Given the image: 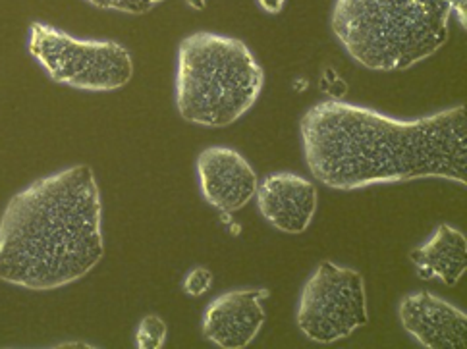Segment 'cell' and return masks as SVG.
Instances as JSON below:
<instances>
[{
  "label": "cell",
  "instance_id": "ba28073f",
  "mask_svg": "<svg viewBox=\"0 0 467 349\" xmlns=\"http://www.w3.org/2000/svg\"><path fill=\"white\" fill-rule=\"evenodd\" d=\"M269 295L266 288H244L214 297L202 321L203 336L223 349L247 347L265 324L263 303Z\"/></svg>",
  "mask_w": 467,
  "mask_h": 349
},
{
  "label": "cell",
  "instance_id": "7c38bea8",
  "mask_svg": "<svg viewBox=\"0 0 467 349\" xmlns=\"http://www.w3.org/2000/svg\"><path fill=\"white\" fill-rule=\"evenodd\" d=\"M169 338V326L159 314H145L136 332V347L140 349H161Z\"/></svg>",
  "mask_w": 467,
  "mask_h": 349
},
{
  "label": "cell",
  "instance_id": "30bf717a",
  "mask_svg": "<svg viewBox=\"0 0 467 349\" xmlns=\"http://www.w3.org/2000/svg\"><path fill=\"white\" fill-rule=\"evenodd\" d=\"M257 209L263 219L285 234H304L319 205V191L299 174H269L257 188Z\"/></svg>",
  "mask_w": 467,
  "mask_h": 349
},
{
  "label": "cell",
  "instance_id": "6da1fadb",
  "mask_svg": "<svg viewBox=\"0 0 467 349\" xmlns=\"http://www.w3.org/2000/svg\"><path fill=\"white\" fill-rule=\"evenodd\" d=\"M299 134L311 176L330 190L356 191L423 178L467 184L465 107L398 120L335 98L311 107Z\"/></svg>",
  "mask_w": 467,
  "mask_h": 349
},
{
  "label": "cell",
  "instance_id": "8fae6325",
  "mask_svg": "<svg viewBox=\"0 0 467 349\" xmlns=\"http://www.w3.org/2000/svg\"><path fill=\"white\" fill-rule=\"evenodd\" d=\"M410 261L423 280H437L452 288L467 271V240L463 231L441 224L432 236L410 253Z\"/></svg>",
  "mask_w": 467,
  "mask_h": 349
},
{
  "label": "cell",
  "instance_id": "3957f363",
  "mask_svg": "<svg viewBox=\"0 0 467 349\" xmlns=\"http://www.w3.org/2000/svg\"><path fill=\"white\" fill-rule=\"evenodd\" d=\"M452 0H335L330 27L367 70L400 72L448 41Z\"/></svg>",
  "mask_w": 467,
  "mask_h": 349
},
{
  "label": "cell",
  "instance_id": "7a4b0ae2",
  "mask_svg": "<svg viewBox=\"0 0 467 349\" xmlns=\"http://www.w3.org/2000/svg\"><path fill=\"white\" fill-rule=\"evenodd\" d=\"M105 255L103 203L91 166L43 176L0 216V280L51 292L86 278Z\"/></svg>",
  "mask_w": 467,
  "mask_h": 349
},
{
  "label": "cell",
  "instance_id": "5b68a950",
  "mask_svg": "<svg viewBox=\"0 0 467 349\" xmlns=\"http://www.w3.org/2000/svg\"><path fill=\"white\" fill-rule=\"evenodd\" d=\"M29 55L60 86L109 93L126 87L133 77V58L119 41L78 39L43 22L29 26Z\"/></svg>",
  "mask_w": 467,
  "mask_h": 349
},
{
  "label": "cell",
  "instance_id": "2e32d148",
  "mask_svg": "<svg viewBox=\"0 0 467 349\" xmlns=\"http://www.w3.org/2000/svg\"><path fill=\"white\" fill-rule=\"evenodd\" d=\"M452 15H458L460 24L465 27V0H452Z\"/></svg>",
  "mask_w": 467,
  "mask_h": 349
},
{
  "label": "cell",
  "instance_id": "8992f818",
  "mask_svg": "<svg viewBox=\"0 0 467 349\" xmlns=\"http://www.w3.org/2000/svg\"><path fill=\"white\" fill-rule=\"evenodd\" d=\"M296 321L315 344L327 345L352 336L369 323L363 274L323 261L299 293Z\"/></svg>",
  "mask_w": 467,
  "mask_h": 349
},
{
  "label": "cell",
  "instance_id": "52a82bcc",
  "mask_svg": "<svg viewBox=\"0 0 467 349\" xmlns=\"http://www.w3.org/2000/svg\"><path fill=\"white\" fill-rule=\"evenodd\" d=\"M195 170L203 199L224 214L244 209L259 188L254 166L230 147H207L197 157Z\"/></svg>",
  "mask_w": 467,
  "mask_h": 349
},
{
  "label": "cell",
  "instance_id": "4fadbf2b",
  "mask_svg": "<svg viewBox=\"0 0 467 349\" xmlns=\"http://www.w3.org/2000/svg\"><path fill=\"white\" fill-rule=\"evenodd\" d=\"M83 3L91 5L99 10H112V12H122L130 15H143L147 12L155 10L164 0H83Z\"/></svg>",
  "mask_w": 467,
  "mask_h": 349
},
{
  "label": "cell",
  "instance_id": "9a60e30c",
  "mask_svg": "<svg viewBox=\"0 0 467 349\" xmlns=\"http://www.w3.org/2000/svg\"><path fill=\"white\" fill-rule=\"evenodd\" d=\"M257 3H259L263 12L271 14V15H276V14H280L282 10H285L286 0H257Z\"/></svg>",
  "mask_w": 467,
  "mask_h": 349
},
{
  "label": "cell",
  "instance_id": "9c48e42d",
  "mask_svg": "<svg viewBox=\"0 0 467 349\" xmlns=\"http://www.w3.org/2000/svg\"><path fill=\"white\" fill-rule=\"evenodd\" d=\"M398 317L408 334L427 349L465 347L467 314L431 292H415L402 297Z\"/></svg>",
  "mask_w": 467,
  "mask_h": 349
},
{
  "label": "cell",
  "instance_id": "277c9868",
  "mask_svg": "<svg viewBox=\"0 0 467 349\" xmlns=\"http://www.w3.org/2000/svg\"><path fill=\"white\" fill-rule=\"evenodd\" d=\"M263 86L265 72L244 41L211 31L182 39L174 97L186 122L228 128L255 107Z\"/></svg>",
  "mask_w": 467,
  "mask_h": 349
},
{
  "label": "cell",
  "instance_id": "e0dca14e",
  "mask_svg": "<svg viewBox=\"0 0 467 349\" xmlns=\"http://www.w3.org/2000/svg\"><path fill=\"white\" fill-rule=\"evenodd\" d=\"M188 3L195 10H203L205 8V0H188Z\"/></svg>",
  "mask_w": 467,
  "mask_h": 349
},
{
  "label": "cell",
  "instance_id": "5bb4252c",
  "mask_svg": "<svg viewBox=\"0 0 467 349\" xmlns=\"http://www.w3.org/2000/svg\"><path fill=\"white\" fill-rule=\"evenodd\" d=\"M213 272L205 267H195L186 280H183V292L190 297H202L213 288Z\"/></svg>",
  "mask_w": 467,
  "mask_h": 349
}]
</instances>
